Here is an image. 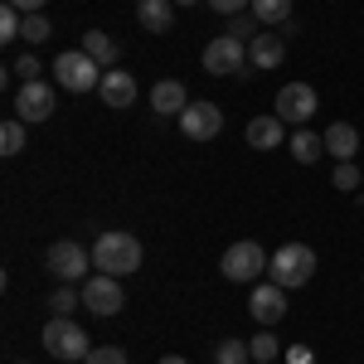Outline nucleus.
I'll return each instance as SVG.
<instances>
[{"label": "nucleus", "mask_w": 364, "mask_h": 364, "mask_svg": "<svg viewBox=\"0 0 364 364\" xmlns=\"http://www.w3.org/2000/svg\"><path fill=\"white\" fill-rule=\"evenodd\" d=\"M267 277L277 282V287H306L311 277H316V252L306 248V243H287V248L272 252V262H267Z\"/></svg>", "instance_id": "4"}, {"label": "nucleus", "mask_w": 364, "mask_h": 364, "mask_svg": "<svg viewBox=\"0 0 364 364\" xmlns=\"http://www.w3.org/2000/svg\"><path fill=\"white\" fill-rule=\"evenodd\" d=\"M248 350H252V360L277 364V355H282V340H277V336H267V326H262V336H252V340H248Z\"/></svg>", "instance_id": "25"}, {"label": "nucleus", "mask_w": 364, "mask_h": 364, "mask_svg": "<svg viewBox=\"0 0 364 364\" xmlns=\"http://www.w3.org/2000/svg\"><path fill=\"white\" fill-rule=\"evenodd\" d=\"M97 92H102V107L122 112V107H132V102H136V78H132L127 68H107V73H102V83H97Z\"/></svg>", "instance_id": "13"}, {"label": "nucleus", "mask_w": 364, "mask_h": 364, "mask_svg": "<svg viewBox=\"0 0 364 364\" xmlns=\"http://www.w3.org/2000/svg\"><path fill=\"white\" fill-rule=\"evenodd\" d=\"M326 151H331L336 161H355V156H360V132H355L350 122H336V127L326 132Z\"/></svg>", "instance_id": "19"}, {"label": "nucleus", "mask_w": 364, "mask_h": 364, "mask_svg": "<svg viewBox=\"0 0 364 364\" xmlns=\"http://www.w3.org/2000/svg\"><path fill=\"white\" fill-rule=\"evenodd\" d=\"M151 107H156L161 117H180L185 107H190V92H185L180 78H161V83L151 87Z\"/></svg>", "instance_id": "14"}, {"label": "nucleus", "mask_w": 364, "mask_h": 364, "mask_svg": "<svg viewBox=\"0 0 364 364\" xmlns=\"http://www.w3.org/2000/svg\"><path fill=\"white\" fill-rule=\"evenodd\" d=\"M175 5H195V0H175Z\"/></svg>", "instance_id": "36"}, {"label": "nucleus", "mask_w": 364, "mask_h": 364, "mask_svg": "<svg viewBox=\"0 0 364 364\" xmlns=\"http://www.w3.org/2000/svg\"><path fill=\"white\" fill-rule=\"evenodd\" d=\"M243 63H248V44L233 39V34H219V39L204 44V73H214V78H224V73H243Z\"/></svg>", "instance_id": "9"}, {"label": "nucleus", "mask_w": 364, "mask_h": 364, "mask_svg": "<svg viewBox=\"0 0 364 364\" xmlns=\"http://www.w3.org/2000/svg\"><path fill=\"white\" fill-rule=\"evenodd\" d=\"M20 151H25V122L10 117V122L0 127V156H20Z\"/></svg>", "instance_id": "23"}, {"label": "nucleus", "mask_w": 364, "mask_h": 364, "mask_svg": "<svg viewBox=\"0 0 364 364\" xmlns=\"http://www.w3.org/2000/svg\"><path fill=\"white\" fill-rule=\"evenodd\" d=\"M44 262H49V272L58 282H73V287H83L87 272H92V252L83 243H73V238H58L54 248L44 252Z\"/></svg>", "instance_id": "5"}, {"label": "nucleus", "mask_w": 364, "mask_h": 364, "mask_svg": "<svg viewBox=\"0 0 364 364\" xmlns=\"http://www.w3.org/2000/svg\"><path fill=\"white\" fill-rule=\"evenodd\" d=\"M161 364H190V360H185V355H166Z\"/></svg>", "instance_id": "35"}, {"label": "nucleus", "mask_w": 364, "mask_h": 364, "mask_svg": "<svg viewBox=\"0 0 364 364\" xmlns=\"http://www.w3.org/2000/svg\"><path fill=\"white\" fill-rule=\"evenodd\" d=\"M316 107H321V97H316L311 83H287L277 92V117L291 122V127H306L311 117H316Z\"/></svg>", "instance_id": "10"}, {"label": "nucleus", "mask_w": 364, "mask_h": 364, "mask_svg": "<svg viewBox=\"0 0 364 364\" xmlns=\"http://www.w3.org/2000/svg\"><path fill=\"white\" fill-rule=\"evenodd\" d=\"M44 350L63 364H78V360L92 355V340H87V331L73 316H49V326H44Z\"/></svg>", "instance_id": "2"}, {"label": "nucleus", "mask_w": 364, "mask_h": 364, "mask_svg": "<svg viewBox=\"0 0 364 364\" xmlns=\"http://www.w3.org/2000/svg\"><path fill=\"white\" fill-rule=\"evenodd\" d=\"M180 132L190 141H214L224 132V107H219V102H190V107L180 112Z\"/></svg>", "instance_id": "11"}, {"label": "nucleus", "mask_w": 364, "mask_h": 364, "mask_svg": "<svg viewBox=\"0 0 364 364\" xmlns=\"http://www.w3.org/2000/svg\"><path fill=\"white\" fill-rule=\"evenodd\" d=\"M10 5H15V10H20V15H39V10H44V5H49V0H10Z\"/></svg>", "instance_id": "34"}, {"label": "nucleus", "mask_w": 364, "mask_h": 364, "mask_svg": "<svg viewBox=\"0 0 364 364\" xmlns=\"http://www.w3.org/2000/svg\"><path fill=\"white\" fill-rule=\"evenodd\" d=\"M83 364H127V350H117V345H92V355Z\"/></svg>", "instance_id": "30"}, {"label": "nucleus", "mask_w": 364, "mask_h": 364, "mask_svg": "<svg viewBox=\"0 0 364 364\" xmlns=\"http://www.w3.org/2000/svg\"><path fill=\"white\" fill-rule=\"evenodd\" d=\"M282 127H287V122H282L277 112H272V117H252V122H248V146H257V151L282 146V136H287Z\"/></svg>", "instance_id": "18"}, {"label": "nucleus", "mask_w": 364, "mask_h": 364, "mask_svg": "<svg viewBox=\"0 0 364 364\" xmlns=\"http://www.w3.org/2000/svg\"><path fill=\"white\" fill-rule=\"evenodd\" d=\"M248 316L257 321V326H277L282 316H287V287H277V282H257L248 296Z\"/></svg>", "instance_id": "12"}, {"label": "nucleus", "mask_w": 364, "mask_h": 364, "mask_svg": "<svg viewBox=\"0 0 364 364\" xmlns=\"http://www.w3.org/2000/svg\"><path fill=\"white\" fill-rule=\"evenodd\" d=\"M49 34H54V25L44 20V10H39V15H25V25H20V39H25L29 49H34V44H44Z\"/></svg>", "instance_id": "24"}, {"label": "nucleus", "mask_w": 364, "mask_h": 364, "mask_svg": "<svg viewBox=\"0 0 364 364\" xmlns=\"http://www.w3.org/2000/svg\"><path fill=\"white\" fill-rule=\"evenodd\" d=\"M39 73H44V63H39L34 54H20L15 63H10V78H20V83H34Z\"/></svg>", "instance_id": "28"}, {"label": "nucleus", "mask_w": 364, "mask_h": 364, "mask_svg": "<svg viewBox=\"0 0 364 364\" xmlns=\"http://www.w3.org/2000/svg\"><path fill=\"white\" fill-rule=\"evenodd\" d=\"M287 151H291L296 166H316V161L326 156V136H316V132H306V127H296L291 141H287Z\"/></svg>", "instance_id": "17"}, {"label": "nucleus", "mask_w": 364, "mask_h": 364, "mask_svg": "<svg viewBox=\"0 0 364 364\" xmlns=\"http://www.w3.org/2000/svg\"><path fill=\"white\" fill-rule=\"evenodd\" d=\"M214 364H252L248 340H224V345L214 350Z\"/></svg>", "instance_id": "26"}, {"label": "nucleus", "mask_w": 364, "mask_h": 364, "mask_svg": "<svg viewBox=\"0 0 364 364\" xmlns=\"http://www.w3.org/2000/svg\"><path fill=\"white\" fill-rule=\"evenodd\" d=\"M92 267L97 272H107V277H127V272H136L141 267V238L136 233H102L97 243H92Z\"/></svg>", "instance_id": "1"}, {"label": "nucleus", "mask_w": 364, "mask_h": 364, "mask_svg": "<svg viewBox=\"0 0 364 364\" xmlns=\"http://www.w3.org/2000/svg\"><path fill=\"white\" fill-rule=\"evenodd\" d=\"M54 83L63 92H92V87L102 83V63L87 54V49H63L54 58Z\"/></svg>", "instance_id": "3"}, {"label": "nucleus", "mask_w": 364, "mask_h": 364, "mask_svg": "<svg viewBox=\"0 0 364 364\" xmlns=\"http://www.w3.org/2000/svg\"><path fill=\"white\" fill-rule=\"evenodd\" d=\"M282 58H287V44H282V34H267V29H262V34H257V39L248 44V63H252V68H262V73H267V68H277Z\"/></svg>", "instance_id": "16"}, {"label": "nucleus", "mask_w": 364, "mask_h": 364, "mask_svg": "<svg viewBox=\"0 0 364 364\" xmlns=\"http://www.w3.org/2000/svg\"><path fill=\"white\" fill-rule=\"evenodd\" d=\"M209 10H219V15H243V10H252V0H209Z\"/></svg>", "instance_id": "32"}, {"label": "nucleus", "mask_w": 364, "mask_h": 364, "mask_svg": "<svg viewBox=\"0 0 364 364\" xmlns=\"http://www.w3.org/2000/svg\"><path fill=\"white\" fill-rule=\"evenodd\" d=\"M331 185L355 190V185H360V166H355V161H336V180H331Z\"/></svg>", "instance_id": "31"}, {"label": "nucleus", "mask_w": 364, "mask_h": 364, "mask_svg": "<svg viewBox=\"0 0 364 364\" xmlns=\"http://www.w3.org/2000/svg\"><path fill=\"white\" fill-rule=\"evenodd\" d=\"M252 15L262 25H291V0H252Z\"/></svg>", "instance_id": "22"}, {"label": "nucleus", "mask_w": 364, "mask_h": 364, "mask_svg": "<svg viewBox=\"0 0 364 364\" xmlns=\"http://www.w3.org/2000/svg\"><path fill=\"white\" fill-rule=\"evenodd\" d=\"M83 306L92 311V316H117V311L127 306V291H122V277H107V272H92V277L83 282Z\"/></svg>", "instance_id": "8"}, {"label": "nucleus", "mask_w": 364, "mask_h": 364, "mask_svg": "<svg viewBox=\"0 0 364 364\" xmlns=\"http://www.w3.org/2000/svg\"><path fill=\"white\" fill-rule=\"evenodd\" d=\"M78 306H83V287H73V282H58L54 296H49V311H54V316H73Z\"/></svg>", "instance_id": "21"}, {"label": "nucleus", "mask_w": 364, "mask_h": 364, "mask_svg": "<svg viewBox=\"0 0 364 364\" xmlns=\"http://www.w3.org/2000/svg\"><path fill=\"white\" fill-rule=\"evenodd\" d=\"M287 364H316V355H311L306 345H291V350H287Z\"/></svg>", "instance_id": "33"}, {"label": "nucleus", "mask_w": 364, "mask_h": 364, "mask_svg": "<svg viewBox=\"0 0 364 364\" xmlns=\"http://www.w3.org/2000/svg\"><path fill=\"white\" fill-rule=\"evenodd\" d=\"M272 257L262 252V243H252V238H243V243H233V248H224V282H262V267H267Z\"/></svg>", "instance_id": "7"}, {"label": "nucleus", "mask_w": 364, "mask_h": 364, "mask_svg": "<svg viewBox=\"0 0 364 364\" xmlns=\"http://www.w3.org/2000/svg\"><path fill=\"white\" fill-rule=\"evenodd\" d=\"M58 107V83H44V78H34V83H20L15 87V117L34 127V122H49Z\"/></svg>", "instance_id": "6"}, {"label": "nucleus", "mask_w": 364, "mask_h": 364, "mask_svg": "<svg viewBox=\"0 0 364 364\" xmlns=\"http://www.w3.org/2000/svg\"><path fill=\"white\" fill-rule=\"evenodd\" d=\"M228 34L243 39V44H252V39L262 34V20H257V15H233V20H228Z\"/></svg>", "instance_id": "27"}, {"label": "nucleus", "mask_w": 364, "mask_h": 364, "mask_svg": "<svg viewBox=\"0 0 364 364\" xmlns=\"http://www.w3.org/2000/svg\"><path fill=\"white\" fill-rule=\"evenodd\" d=\"M136 20L146 34H166L175 25V0H136Z\"/></svg>", "instance_id": "15"}, {"label": "nucleus", "mask_w": 364, "mask_h": 364, "mask_svg": "<svg viewBox=\"0 0 364 364\" xmlns=\"http://www.w3.org/2000/svg\"><path fill=\"white\" fill-rule=\"evenodd\" d=\"M83 49L97 58L102 68H112V63H117V39H112V34H102V29H87V34H83Z\"/></svg>", "instance_id": "20"}, {"label": "nucleus", "mask_w": 364, "mask_h": 364, "mask_svg": "<svg viewBox=\"0 0 364 364\" xmlns=\"http://www.w3.org/2000/svg\"><path fill=\"white\" fill-rule=\"evenodd\" d=\"M252 364H262V360H252Z\"/></svg>", "instance_id": "37"}, {"label": "nucleus", "mask_w": 364, "mask_h": 364, "mask_svg": "<svg viewBox=\"0 0 364 364\" xmlns=\"http://www.w3.org/2000/svg\"><path fill=\"white\" fill-rule=\"evenodd\" d=\"M20 25H25V15L5 0V10H0V39H20Z\"/></svg>", "instance_id": "29"}]
</instances>
